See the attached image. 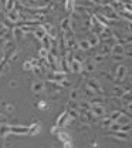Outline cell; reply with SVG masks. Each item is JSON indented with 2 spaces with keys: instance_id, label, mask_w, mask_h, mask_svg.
Listing matches in <instances>:
<instances>
[{
  "instance_id": "7a4b0ae2",
  "label": "cell",
  "mask_w": 132,
  "mask_h": 148,
  "mask_svg": "<svg viewBox=\"0 0 132 148\" xmlns=\"http://www.w3.org/2000/svg\"><path fill=\"white\" fill-rule=\"evenodd\" d=\"M7 17L10 21H19V12H16V10H10L9 13H7Z\"/></svg>"
},
{
  "instance_id": "52a82bcc",
  "label": "cell",
  "mask_w": 132,
  "mask_h": 148,
  "mask_svg": "<svg viewBox=\"0 0 132 148\" xmlns=\"http://www.w3.org/2000/svg\"><path fill=\"white\" fill-rule=\"evenodd\" d=\"M121 115H122V114H121L119 111H115V112H112V114H111V121H114V123H115V121H116Z\"/></svg>"
},
{
  "instance_id": "5b68a950",
  "label": "cell",
  "mask_w": 132,
  "mask_h": 148,
  "mask_svg": "<svg viewBox=\"0 0 132 148\" xmlns=\"http://www.w3.org/2000/svg\"><path fill=\"white\" fill-rule=\"evenodd\" d=\"M112 51L115 54H122V53H124V47H122L121 44H116V46H114Z\"/></svg>"
},
{
  "instance_id": "277c9868",
  "label": "cell",
  "mask_w": 132,
  "mask_h": 148,
  "mask_svg": "<svg viewBox=\"0 0 132 148\" xmlns=\"http://www.w3.org/2000/svg\"><path fill=\"white\" fill-rule=\"evenodd\" d=\"M40 132V124L38 123H34L31 127H29V134H33V135H36Z\"/></svg>"
},
{
  "instance_id": "9c48e42d",
  "label": "cell",
  "mask_w": 132,
  "mask_h": 148,
  "mask_svg": "<svg viewBox=\"0 0 132 148\" xmlns=\"http://www.w3.org/2000/svg\"><path fill=\"white\" fill-rule=\"evenodd\" d=\"M64 148H73V143H71V141L64 143Z\"/></svg>"
},
{
  "instance_id": "6da1fadb",
  "label": "cell",
  "mask_w": 132,
  "mask_h": 148,
  "mask_svg": "<svg viewBox=\"0 0 132 148\" xmlns=\"http://www.w3.org/2000/svg\"><path fill=\"white\" fill-rule=\"evenodd\" d=\"M9 132H13V134H29V127H9Z\"/></svg>"
},
{
  "instance_id": "ba28073f",
  "label": "cell",
  "mask_w": 132,
  "mask_h": 148,
  "mask_svg": "<svg viewBox=\"0 0 132 148\" xmlns=\"http://www.w3.org/2000/svg\"><path fill=\"white\" fill-rule=\"evenodd\" d=\"M80 46H81V49H84V50H87V49H90V43H88L87 40H82V41L80 43Z\"/></svg>"
},
{
  "instance_id": "30bf717a",
  "label": "cell",
  "mask_w": 132,
  "mask_h": 148,
  "mask_svg": "<svg viewBox=\"0 0 132 148\" xmlns=\"http://www.w3.org/2000/svg\"><path fill=\"white\" fill-rule=\"evenodd\" d=\"M34 90H36V91L41 90V84H36V86H34Z\"/></svg>"
},
{
  "instance_id": "8992f818",
  "label": "cell",
  "mask_w": 132,
  "mask_h": 148,
  "mask_svg": "<svg viewBox=\"0 0 132 148\" xmlns=\"http://www.w3.org/2000/svg\"><path fill=\"white\" fill-rule=\"evenodd\" d=\"M93 111H94L95 115H102V114H104V108L99 107V106H94V107H93Z\"/></svg>"
},
{
  "instance_id": "3957f363",
  "label": "cell",
  "mask_w": 132,
  "mask_h": 148,
  "mask_svg": "<svg viewBox=\"0 0 132 148\" xmlns=\"http://www.w3.org/2000/svg\"><path fill=\"white\" fill-rule=\"evenodd\" d=\"M58 138L63 141V143H67V141H71L70 135L65 132V131H58Z\"/></svg>"
}]
</instances>
